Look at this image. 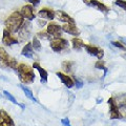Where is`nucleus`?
<instances>
[{
    "instance_id": "f257e3e1",
    "label": "nucleus",
    "mask_w": 126,
    "mask_h": 126,
    "mask_svg": "<svg viewBox=\"0 0 126 126\" xmlns=\"http://www.w3.org/2000/svg\"><path fill=\"white\" fill-rule=\"evenodd\" d=\"M23 22H24V18L22 17L20 12H14L6 18L4 25L5 29L11 33H18Z\"/></svg>"
},
{
    "instance_id": "f03ea898",
    "label": "nucleus",
    "mask_w": 126,
    "mask_h": 126,
    "mask_svg": "<svg viewBox=\"0 0 126 126\" xmlns=\"http://www.w3.org/2000/svg\"><path fill=\"white\" fill-rule=\"evenodd\" d=\"M18 78L23 84H31L35 81V73L32 67H30L27 64L21 63L17 67Z\"/></svg>"
},
{
    "instance_id": "7ed1b4c3",
    "label": "nucleus",
    "mask_w": 126,
    "mask_h": 126,
    "mask_svg": "<svg viewBox=\"0 0 126 126\" xmlns=\"http://www.w3.org/2000/svg\"><path fill=\"white\" fill-rule=\"evenodd\" d=\"M0 65L2 67H10L13 69H17L18 63L13 57H11L3 47H0Z\"/></svg>"
},
{
    "instance_id": "20e7f679",
    "label": "nucleus",
    "mask_w": 126,
    "mask_h": 126,
    "mask_svg": "<svg viewBox=\"0 0 126 126\" xmlns=\"http://www.w3.org/2000/svg\"><path fill=\"white\" fill-rule=\"evenodd\" d=\"M32 23L31 21H25L23 22V24L21 25L20 30L18 31V40L20 42H24L26 40H29V38L31 37V34H32Z\"/></svg>"
},
{
    "instance_id": "39448f33",
    "label": "nucleus",
    "mask_w": 126,
    "mask_h": 126,
    "mask_svg": "<svg viewBox=\"0 0 126 126\" xmlns=\"http://www.w3.org/2000/svg\"><path fill=\"white\" fill-rule=\"evenodd\" d=\"M50 48H52L54 52L59 53L63 49H67L68 48V41L65 40L63 38H55L50 41Z\"/></svg>"
},
{
    "instance_id": "423d86ee",
    "label": "nucleus",
    "mask_w": 126,
    "mask_h": 126,
    "mask_svg": "<svg viewBox=\"0 0 126 126\" xmlns=\"http://www.w3.org/2000/svg\"><path fill=\"white\" fill-rule=\"evenodd\" d=\"M108 105H109V113H110V119H120L121 115L119 111V107H118L117 102L111 97L108 99Z\"/></svg>"
},
{
    "instance_id": "0eeeda50",
    "label": "nucleus",
    "mask_w": 126,
    "mask_h": 126,
    "mask_svg": "<svg viewBox=\"0 0 126 126\" xmlns=\"http://www.w3.org/2000/svg\"><path fill=\"white\" fill-rule=\"evenodd\" d=\"M61 26L58 25L57 23L55 22H49L48 24H47V33H48L50 35V37H52L53 39L55 38H60L61 37Z\"/></svg>"
},
{
    "instance_id": "6e6552de",
    "label": "nucleus",
    "mask_w": 126,
    "mask_h": 126,
    "mask_svg": "<svg viewBox=\"0 0 126 126\" xmlns=\"http://www.w3.org/2000/svg\"><path fill=\"white\" fill-rule=\"evenodd\" d=\"M84 47H85V50L89 55L97 57L99 60H102V58L104 57V50L102 48H100V47H97V46H94V45H90V44H85Z\"/></svg>"
},
{
    "instance_id": "1a4fd4ad",
    "label": "nucleus",
    "mask_w": 126,
    "mask_h": 126,
    "mask_svg": "<svg viewBox=\"0 0 126 126\" xmlns=\"http://www.w3.org/2000/svg\"><path fill=\"white\" fill-rule=\"evenodd\" d=\"M2 42H3V44H4V45L11 46V45H13V44H17V43H19V40L11 34V32H9V31L5 29L4 31H3Z\"/></svg>"
},
{
    "instance_id": "9d476101",
    "label": "nucleus",
    "mask_w": 126,
    "mask_h": 126,
    "mask_svg": "<svg viewBox=\"0 0 126 126\" xmlns=\"http://www.w3.org/2000/svg\"><path fill=\"white\" fill-rule=\"evenodd\" d=\"M20 14L22 15L23 18L27 19L29 21H32L35 19V12H34V7L30 5V4H26L24 6L21 7V11H20Z\"/></svg>"
},
{
    "instance_id": "9b49d317",
    "label": "nucleus",
    "mask_w": 126,
    "mask_h": 126,
    "mask_svg": "<svg viewBox=\"0 0 126 126\" xmlns=\"http://www.w3.org/2000/svg\"><path fill=\"white\" fill-rule=\"evenodd\" d=\"M83 2L85 3L86 5L88 6H93V7H96L97 10H99L103 13H108L109 9L105 4H103L102 2L98 1V0H83Z\"/></svg>"
},
{
    "instance_id": "f8f14e48",
    "label": "nucleus",
    "mask_w": 126,
    "mask_h": 126,
    "mask_svg": "<svg viewBox=\"0 0 126 126\" xmlns=\"http://www.w3.org/2000/svg\"><path fill=\"white\" fill-rule=\"evenodd\" d=\"M62 31L65 32V33H67L69 35H72V36H79L80 35V31L77 27V25L75 24V23H64V24L62 25Z\"/></svg>"
},
{
    "instance_id": "ddd939ff",
    "label": "nucleus",
    "mask_w": 126,
    "mask_h": 126,
    "mask_svg": "<svg viewBox=\"0 0 126 126\" xmlns=\"http://www.w3.org/2000/svg\"><path fill=\"white\" fill-rule=\"evenodd\" d=\"M0 118H1L0 126H15L13 119H12L11 116L6 111H4L3 109H0Z\"/></svg>"
},
{
    "instance_id": "4468645a",
    "label": "nucleus",
    "mask_w": 126,
    "mask_h": 126,
    "mask_svg": "<svg viewBox=\"0 0 126 126\" xmlns=\"http://www.w3.org/2000/svg\"><path fill=\"white\" fill-rule=\"evenodd\" d=\"M55 17L58 18L59 21L64 22V23H75V20L70 17L68 14H66L65 12L63 11H57L55 12Z\"/></svg>"
},
{
    "instance_id": "2eb2a0df",
    "label": "nucleus",
    "mask_w": 126,
    "mask_h": 126,
    "mask_svg": "<svg viewBox=\"0 0 126 126\" xmlns=\"http://www.w3.org/2000/svg\"><path fill=\"white\" fill-rule=\"evenodd\" d=\"M57 76L59 77V79L61 80V82L63 84H64L67 88H72L73 86L75 85V82L72 78H70L68 75H66V74H63V73H60V72H58L57 74Z\"/></svg>"
},
{
    "instance_id": "dca6fc26",
    "label": "nucleus",
    "mask_w": 126,
    "mask_h": 126,
    "mask_svg": "<svg viewBox=\"0 0 126 126\" xmlns=\"http://www.w3.org/2000/svg\"><path fill=\"white\" fill-rule=\"evenodd\" d=\"M38 17H40L41 19H46V20H53L55 18V11L44 7L38 12Z\"/></svg>"
},
{
    "instance_id": "f3484780",
    "label": "nucleus",
    "mask_w": 126,
    "mask_h": 126,
    "mask_svg": "<svg viewBox=\"0 0 126 126\" xmlns=\"http://www.w3.org/2000/svg\"><path fill=\"white\" fill-rule=\"evenodd\" d=\"M33 67L38 70L39 75H40V80H41L42 83H46V82H47V77H48V74H47L46 70L44 68H42L38 62H34Z\"/></svg>"
},
{
    "instance_id": "a211bd4d",
    "label": "nucleus",
    "mask_w": 126,
    "mask_h": 126,
    "mask_svg": "<svg viewBox=\"0 0 126 126\" xmlns=\"http://www.w3.org/2000/svg\"><path fill=\"white\" fill-rule=\"evenodd\" d=\"M33 52H34V48H33V45H32V42H29V43H26L25 46L22 48L21 55L26 58L32 59L33 58Z\"/></svg>"
},
{
    "instance_id": "6ab92c4d",
    "label": "nucleus",
    "mask_w": 126,
    "mask_h": 126,
    "mask_svg": "<svg viewBox=\"0 0 126 126\" xmlns=\"http://www.w3.org/2000/svg\"><path fill=\"white\" fill-rule=\"evenodd\" d=\"M72 44L75 49H81V48H83L85 45L83 40H81V39H79V38H74L72 40Z\"/></svg>"
},
{
    "instance_id": "aec40b11",
    "label": "nucleus",
    "mask_w": 126,
    "mask_h": 126,
    "mask_svg": "<svg viewBox=\"0 0 126 126\" xmlns=\"http://www.w3.org/2000/svg\"><path fill=\"white\" fill-rule=\"evenodd\" d=\"M20 88L23 90V93L25 94V96L29 98L30 100H32V101H34V102H37V100H36V98L34 97V94H33V93H32V90L30 89V88H27V87H25L24 85H20Z\"/></svg>"
},
{
    "instance_id": "412c9836",
    "label": "nucleus",
    "mask_w": 126,
    "mask_h": 126,
    "mask_svg": "<svg viewBox=\"0 0 126 126\" xmlns=\"http://www.w3.org/2000/svg\"><path fill=\"white\" fill-rule=\"evenodd\" d=\"M75 63L73 61H63L62 62V68L66 73H70L73 70V66Z\"/></svg>"
},
{
    "instance_id": "4be33fe9",
    "label": "nucleus",
    "mask_w": 126,
    "mask_h": 126,
    "mask_svg": "<svg viewBox=\"0 0 126 126\" xmlns=\"http://www.w3.org/2000/svg\"><path fill=\"white\" fill-rule=\"evenodd\" d=\"M32 45H33L34 50H37V52H40L41 50V43L39 41V39L37 37H34L33 42H32Z\"/></svg>"
},
{
    "instance_id": "5701e85b",
    "label": "nucleus",
    "mask_w": 126,
    "mask_h": 126,
    "mask_svg": "<svg viewBox=\"0 0 126 126\" xmlns=\"http://www.w3.org/2000/svg\"><path fill=\"white\" fill-rule=\"evenodd\" d=\"M94 66H96V68H98V69H103L105 74L107 73V68L105 67V64H104V62L102 60H98L96 62V64H94Z\"/></svg>"
},
{
    "instance_id": "b1692460",
    "label": "nucleus",
    "mask_w": 126,
    "mask_h": 126,
    "mask_svg": "<svg viewBox=\"0 0 126 126\" xmlns=\"http://www.w3.org/2000/svg\"><path fill=\"white\" fill-rule=\"evenodd\" d=\"M37 38L38 39H52V37H50V35L47 33V32H39V33L37 34Z\"/></svg>"
},
{
    "instance_id": "393cba45",
    "label": "nucleus",
    "mask_w": 126,
    "mask_h": 126,
    "mask_svg": "<svg viewBox=\"0 0 126 126\" xmlns=\"http://www.w3.org/2000/svg\"><path fill=\"white\" fill-rule=\"evenodd\" d=\"M3 94H4V96L7 98V99H9L10 101H12V102H13V103L14 104H17V105H20V104H19L18 103V102L17 101H16V99H15V98L13 97V96H12V94L9 93V92H6V90H4V92H3ZM21 106V105H20Z\"/></svg>"
},
{
    "instance_id": "a878e982",
    "label": "nucleus",
    "mask_w": 126,
    "mask_h": 126,
    "mask_svg": "<svg viewBox=\"0 0 126 126\" xmlns=\"http://www.w3.org/2000/svg\"><path fill=\"white\" fill-rule=\"evenodd\" d=\"M111 44L113 46L118 47V48H121V49H126V45H124L122 42L120 41H111Z\"/></svg>"
},
{
    "instance_id": "bb28decb",
    "label": "nucleus",
    "mask_w": 126,
    "mask_h": 126,
    "mask_svg": "<svg viewBox=\"0 0 126 126\" xmlns=\"http://www.w3.org/2000/svg\"><path fill=\"white\" fill-rule=\"evenodd\" d=\"M116 4L126 12V1H124V0H116Z\"/></svg>"
},
{
    "instance_id": "cd10ccee",
    "label": "nucleus",
    "mask_w": 126,
    "mask_h": 126,
    "mask_svg": "<svg viewBox=\"0 0 126 126\" xmlns=\"http://www.w3.org/2000/svg\"><path fill=\"white\" fill-rule=\"evenodd\" d=\"M61 123L64 125V126H72L69 123V120H68V118H64V119H62L61 120Z\"/></svg>"
},
{
    "instance_id": "c85d7f7f",
    "label": "nucleus",
    "mask_w": 126,
    "mask_h": 126,
    "mask_svg": "<svg viewBox=\"0 0 126 126\" xmlns=\"http://www.w3.org/2000/svg\"><path fill=\"white\" fill-rule=\"evenodd\" d=\"M27 2H30L31 4H33V5H37L39 4V2H40V0H26Z\"/></svg>"
},
{
    "instance_id": "c756f323",
    "label": "nucleus",
    "mask_w": 126,
    "mask_h": 126,
    "mask_svg": "<svg viewBox=\"0 0 126 126\" xmlns=\"http://www.w3.org/2000/svg\"><path fill=\"white\" fill-rule=\"evenodd\" d=\"M74 82H75V84L77 85V87H79V88L82 87V82L81 81H79V80H77V79H75Z\"/></svg>"
},
{
    "instance_id": "7c9ffc66",
    "label": "nucleus",
    "mask_w": 126,
    "mask_h": 126,
    "mask_svg": "<svg viewBox=\"0 0 126 126\" xmlns=\"http://www.w3.org/2000/svg\"><path fill=\"white\" fill-rule=\"evenodd\" d=\"M38 24H39V26H44V24H45V22L44 21H41V20H38Z\"/></svg>"
},
{
    "instance_id": "2f4dec72",
    "label": "nucleus",
    "mask_w": 126,
    "mask_h": 126,
    "mask_svg": "<svg viewBox=\"0 0 126 126\" xmlns=\"http://www.w3.org/2000/svg\"><path fill=\"white\" fill-rule=\"evenodd\" d=\"M123 106H126V100L123 102Z\"/></svg>"
},
{
    "instance_id": "473e14b6",
    "label": "nucleus",
    "mask_w": 126,
    "mask_h": 126,
    "mask_svg": "<svg viewBox=\"0 0 126 126\" xmlns=\"http://www.w3.org/2000/svg\"><path fill=\"white\" fill-rule=\"evenodd\" d=\"M0 121H1V118H0Z\"/></svg>"
},
{
    "instance_id": "72a5a7b5",
    "label": "nucleus",
    "mask_w": 126,
    "mask_h": 126,
    "mask_svg": "<svg viewBox=\"0 0 126 126\" xmlns=\"http://www.w3.org/2000/svg\"><path fill=\"white\" fill-rule=\"evenodd\" d=\"M125 56H126V55H125Z\"/></svg>"
}]
</instances>
